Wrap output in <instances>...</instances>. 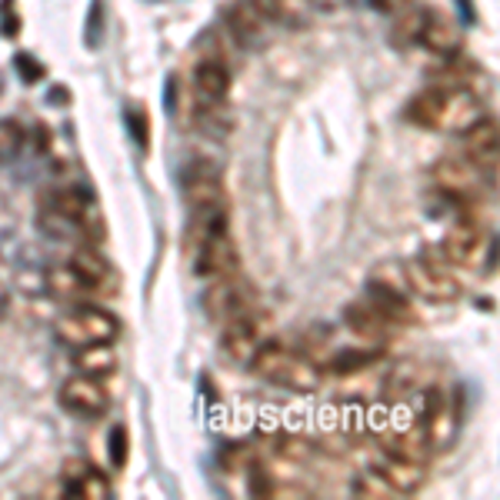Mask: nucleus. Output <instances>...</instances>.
<instances>
[{
	"label": "nucleus",
	"mask_w": 500,
	"mask_h": 500,
	"mask_svg": "<svg viewBox=\"0 0 500 500\" xmlns=\"http://www.w3.org/2000/svg\"><path fill=\"white\" fill-rule=\"evenodd\" d=\"M344 324L354 330L360 340H367V344H380V340H384V337H391V330L397 328V324H391V320H387L380 310L370 307L367 300L347 304V307H344Z\"/></svg>",
	"instance_id": "nucleus-18"
},
{
	"label": "nucleus",
	"mask_w": 500,
	"mask_h": 500,
	"mask_svg": "<svg viewBox=\"0 0 500 500\" xmlns=\"http://www.w3.org/2000/svg\"><path fill=\"white\" fill-rule=\"evenodd\" d=\"M250 370L267 380V384H277V387H287V391H297V394H310L318 391L324 374L320 367L310 360L307 354H300L294 347L287 344H277V340H264L254 360H250Z\"/></svg>",
	"instance_id": "nucleus-1"
},
{
	"label": "nucleus",
	"mask_w": 500,
	"mask_h": 500,
	"mask_svg": "<svg viewBox=\"0 0 500 500\" xmlns=\"http://www.w3.org/2000/svg\"><path fill=\"white\" fill-rule=\"evenodd\" d=\"M404 114L411 124L423 127V130H443V90L427 87V90L414 94Z\"/></svg>",
	"instance_id": "nucleus-21"
},
{
	"label": "nucleus",
	"mask_w": 500,
	"mask_h": 500,
	"mask_svg": "<svg viewBox=\"0 0 500 500\" xmlns=\"http://www.w3.org/2000/svg\"><path fill=\"white\" fill-rule=\"evenodd\" d=\"M464 157L471 161L477 171L487 177H497V151H500V130H497V120L484 114L481 120H474L467 130H464Z\"/></svg>",
	"instance_id": "nucleus-12"
},
{
	"label": "nucleus",
	"mask_w": 500,
	"mask_h": 500,
	"mask_svg": "<svg viewBox=\"0 0 500 500\" xmlns=\"http://www.w3.org/2000/svg\"><path fill=\"white\" fill-rule=\"evenodd\" d=\"M384 357V347L380 344H367V347H347V350H340V354H334V360H330V370L340 377L347 374H357V370H367L370 364H377Z\"/></svg>",
	"instance_id": "nucleus-23"
},
{
	"label": "nucleus",
	"mask_w": 500,
	"mask_h": 500,
	"mask_svg": "<svg viewBox=\"0 0 500 500\" xmlns=\"http://www.w3.org/2000/svg\"><path fill=\"white\" fill-rule=\"evenodd\" d=\"M47 287H50V294H54V297L74 300V304H84V300H90L94 294H100V287L80 277V274L70 267V264L47 270Z\"/></svg>",
	"instance_id": "nucleus-20"
},
{
	"label": "nucleus",
	"mask_w": 500,
	"mask_h": 500,
	"mask_svg": "<svg viewBox=\"0 0 500 500\" xmlns=\"http://www.w3.org/2000/svg\"><path fill=\"white\" fill-rule=\"evenodd\" d=\"M60 484L70 497L80 500H107L110 497V477L104 471H97L94 464L84 461V457H74V461L64 464V474H60Z\"/></svg>",
	"instance_id": "nucleus-14"
},
{
	"label": "nucleus",
	"mask_w": 500,
	"mask_h": 500,
	"mask_svg": "<svg viewBox=\"0 0 500 500\" xmlns=\"http://www.w3.org/2000/svg\"><path fill=\"white\" fill-rule=\"evenodd\" d=\"M20 147H24V130L17 120H0V161L17 157Z\"/></svg>",
	"instance_id": "nucleus-28"
},
{
	"label": "nucleus",
	"mask_w": 500,
	"mask_h": 500,
	"mask_svg": "<svg viewBox=\"0 0 500 500\" xmlns=\"http://www.w3.org/2000/svg\"><path fill=\"white\" fill-rule=\"evenodd\" d=\"M224 20H227L231 37L237 40L241 47H250V50H257L267 44L270 24H274V20L267 17V10L260 7L257 0H234L231 7H227V14H224Z\"/></svg>",
	"instance_id": "nucleus-10"
},
{
	"label": "nucleus",
	"mask_w": 500,
	"mask_h": 500,
	"mask_svg": "<svg viewBox=\"0 0 500 500\" xmlns=\"http://www.w3.org/2000/svg\"><path fill=\"white\" fill-rule=\"evenodd\" d=\"M57 401L64 411L78 417H104L110 411V391L100 384V377H87V374H74L68 377L57 391Z\"/></svg>",
	"instance_id": "nucleus-9"
},
{
	"label": "nucleus",
	"mask_w": 500,
	"mask_h": 500,
	"mask_svg": "<svg viewBox=\"0 0 500 500\" xmlns=\"http://www.w3.org/2000/svg\"><path fill=\"white\" fill-rule=\"evenodd\" d=\"M254 307H257V290L250 287V280L241 277V270L224 274V277H211V284L203 290V310L217 324H227L231 318L247 314Z\"/></svg>",
	"instance_id": "nucleus-6"
},
{
	"label": "nucleus",
	"mask_w": 500,
	"mask_h": 500,
	"mask_svg": "<svg viewBox=\"0 0 500 500\" xmlns=\"http://www.w3.org/2000/svg\"><path fill=\"white\" fill-rule=\"evenodd\" d=\"M68 264L78 270L84 280L97 284V287H104L107 280H110V264H107V257H100L94 247H78L74 254H70Z\"/></svg>",
	"instance_id": "nucleus-25"
},
{
	"label": "nucleus",
	"mask_w": 500,
	"mask_h": 500,
	"mask_svg": "<svg viewBox=\"0 0 500 500\" xmlns=\"http://www.w3.org/2000/svg\"><path fill=\"white\" fill-rule=\"evenodd\" d=\"M260 7L267 10L270 20L277 24H287V27H304L314 14V4L310 0H257Z\"/></svg>",
	"instance_id": "nucleus-24"
},
{
	"label": "nucleus",
	"mask_w": 500,
	"mask_h": 500,
	"mask_svg": "<svg viewBox=\"0 0 500 500\" xmlns=\"http://www.w3.org/2000/svg\"><path fill=\"white\" fill-rule=\"evenodd\" d=\"M193 84H197V94L203 100H224L227 90H231V70H227V60L224 57H201V64L193 68Z\"/></svg>",
	"instance_id": "nucleus-19"
},
{
	"label": "nucleus",
	"mask_w": 500,
	"mask_h": 500,
	"mask_svg": "<svg viewBox=\"0 0 500 500\" xmlns=\"http://www.w3.org/2000/svg\"><path fill=\"white\" fill-rule=\"evenodd\" d=\"M423 10L427 7H404L394 14V27H391V40L397 47H407V44H417V34H421L423 24Z\"/></svg>",
	"instance_id": "nucleus-26"
},
{
	"label": "nucleus",
	"mask_w": 500,
	"mask_h": 500,
	"mask_svg": "<svg viewBox=\"0 0 500 500\" xmlns=\"http://www.w3.org/2000/svg\"><path fill=\"white\" fill-rule=\"evenodd\" d=\"M193 270L207 280L224 277V274H237L241 260H237V247H234L231 234H221V237H214V241L193 250Z\"/></svg>",
	"instance_id": "nucleus-17"
},
{
	"label": "nucleus",
	"mask_w": 500,
	"mask_h": 500,
	"mask_svg": "<svg viewBox=\"0 0 500 500\" xmlns=\"http://www.w3.org/2000/svg\"><path fill=\"white\" fill-rule=\"evenodd\" d=\"M411 0H374L377 10H384V14H397V10H404Z\"/></svg>",
	"instance_id": "nucleus-32"
},
{
	"label": "nucleus",
	"mask_w": 500,
	"mask_h": 500,
	"mask_svg": "<svg viewBox=\"0 0 500 500\" xmlns=\"http://www.w3.org/2000/svg\"><path fill=\"white\" fill-rule=\"evenodd\" d=\"M484 250H487V231H484L481 221H474L471 211H464L457 221L447 227L441 244V254L447 264L453 267H477L484 260Z\"/></svg>",
	"instance_id": "nucleus-7"
},
{
	"label": "nucleus",
	"mask_w": 500,
	"mask_h": 500,
	"mask_svg": "<svg viewBox=\"0 0 500 500\" xmlns=\"http://www.w3.org/2000/svg\"><path fill=\"white\" fill-rule=\"evenodd\" d=\"M130 124H134V137L147 147V114L144 110H141V114H130Z\"/></svg>",
	"instance_id": "nucleus-31"
},
{
	"label": "nucleus",
	"mask_w": 500,
	"mask_h": 500,
	"mask_svg": "<svg viewBox=\"0 0 500 500\" xmlns=\"http://www.w3.org/2000/svg\"><path fill=\"white\" fill-rule=\"evenodd\" d=\"M17 68H20V78L27 80V84H37V80L44 78V68H40L37 60H30L27 54H20L17 57Z\"/></svg>",
	"instance_id": "nucleus-30"
},
{
	"label": "nucleus",
	"mask_w": 500,
	"mask_h": 500,
	"mask_svg": "<svg viewBox=\"0 0 500 500\" xmlns=\"http://www.w3.org/2000/svg\"><path fill=\"white\" fill-rule=\"evenodd\" d=\"M310 4H314V7H328V10H334L337 4H340V0H310Z\"/></svg>",
	"instance_id": "nucleus-33"
},
{
	"label": "nucleus",
	"mask_w": 500,
	"mask_h": 500,
	"mask_svg": "<svg viewBox=\"0 0 500 500\" xmlns=\"http://www.w3.org/2000/svg\"><path fill=\"white\" fill-rule=\"evenodd\" d=\"M74 367H78V374H87V377H107V374H114V370H117L114 344L78 347V350H74Z\"/></svg>",
	"instance_id": "nucleus-22"
},
{
	"label": "nucleus",
	"mask_w": 500,
	"mask_h": 500,
	"mask_svg": "<svg viewBox=\"0 0 500 500\" xmlns=\"http://www.w3.org/2000/svg\"><path fill=\"white\" fill-rule=\"evenodd\" d=\"M447 267L451 264L443 257L437 254L431 257V250H423L421 257H411L401 270H404V284L411 294L431 300V304H453L461 297V284Z\"/></svg>",
	"instance_id": "nucleus-3"
},
{
	"label": "nucleus",
	"mask_w": 500,
	"mask_h": 500,
	"mask_svg": "<svg viewBox=\"0 0 500 500\" xmlns=\"http://www.w3.org/2000/svg\"><path fill=\"white\" fill-rule=\"evenodd\" d=\"M110 467L114 471H120L127 464V457H130V433H127V427L124 423H117L114 431H110Z\"/></svg>",
	"instance_id": "nucleus-29"
},
{
	"label": "nucleus",
	"mask_w": 500,
	"mask_h": 500,
	"mask_svg": "<svg viewBox=\"0 0 500 500\" xmlns=\"http://www.w3.org/2000/svg\"><path fill=\"white\" fill-rule=\"evenodd\" d=\"M44 227L50 234H84L100 231V214H97L94 197L84 187H60L44 203Z\"/></svg>",
	"instance_id": "nucleus-2"
},
{
	"label": "nucleus",
	"mask_w": 500,
	"mask_h": 500,
	"mask_svg": "<svg viewBox=\"0 0 500 500\" xmlns=\"http://www.w3.org/2000/svg\"><path fill=\"white\" fill-rule=\"evenodd\" d=\"M181 187L183 197L191 207H203V203H227V193H224L221 181V167L214 161H193L181 171Z\"/></svg>",
	"instance_id": "nucleus-13"
},
{
	"label": "nucleus",
	"mask_w": 500,
	"mask_h": 500,
	"mask_svg": "<svg viewBox=\"0 0 500 500\" xmlns=\"http://www.w3.org/2000/svg\"><path fill=\"white\" fill-rule=\"evenodd\" d=\"M417 44L437 54V57L451 60L461 54V30L453 24L451 17H443L437 10H423V24H421V34H417Z\"/></svg>",
	"instance_id": "nucleus-16"
},
{
	"label": "nucleus",
	"mask_w": 500,
	"mask_h": 500,
	"mask_svg": "<svg viewBox=\"0 0 500 500\" xmlns=\"http://www.w3.org/2000/svg\"><path fill=\"white\" fill-rule=\"evenodd\" d=\"M374 471L380 474V481L391 487V491L401 497V494H417L427 484V464L407 461V457H397V453H387L374 461Z\"/></svg>",
	"instance_id": "nucleus-15"
},
{
	"label": "nucleus",
	"mask_w": 500,
	"mask_h": 500,
	"mask_svg": "<svg viewBox=\"0 0 500 500\" xmlns=\"http://www.w3.org/2000/svg\"><path fill=\"white\" fill-rule=\"evenodd\" d=\"M350 491L357 494V497H397L391 487H387L384 481H380V474L374 471V467H367V471H360L354 477V484H350Z\"/></svg>",
	"instance_id": "nucleus-27"
},
{
	"label": "nucleus",
	"mask_w": 500,
	"mask_h": 500,
	"mask_svg": "<svg viewBox=\"0 0 500 500\" xmlns=\"http://www.w3.org/2000/svg\"><path fill=\"white\" fill-rule=\"evenodd\" d=\"M364 300L370 307L380 310V314H384L391 324H397V328H404V324H414L417 320L414 300H411V290H407V284H404V270H401V277L397 280H391L387 274L377 270L374 277L367 280Z\"/></svg>",
	"instance_id": "nucleus-8"
},
{
	"label": "nucleus",
	"mask_w": 500,
	"mask_h": 500,
	"mask_svg": "<svg viewBox=\"0 0 500 500\" xmlns=\"http://www.w3.org/2000/svg\"><path fill=\"white\" fill-rule=\"evenodd\" d=\"M431 177H433V187H437L461 214L471 211L474 203L484 201V173L464 154L461 157L451 154V157H443V161H437Z\"/></svg>",
	"instance_id": "nucleus-4"
},
{
	"label": "nucleus",
	"mask_w": 500,
	"mask_h": 500,
	"mask_svg": "<svg viewBox=\"0 0 500 500\" xmlns=\"http://www.w3.org/2000/svg\"><path fill=\"white\" fill-rule=\"evenodd\" d=\"M224 328V354L231 357L234 364H250L254 360V354H257L260 347H264V324H260L257 318V307L247 310V314H237V318H231L227 324H221Z\"/></svg>",
	"instance_id": "nucleus-11"
},
{
	"label": "nucleus",
	"mask_w": 500,
	"mask_h": 500,
	"mask_svg": "<svg viewBox=\"0 0 500 500\" xmlns=\"http://www.w3.org/2000/svg\"><path fill=\"white\" fill-rule=\"evenodd\" d=\"M117 330H120V324H117L114 314H107L104 307H94L87 300L57 320V337L74 350L90 344H114Z\"/></svg>",
	"instance_id": "nucleus-5"
}]
</instances>
